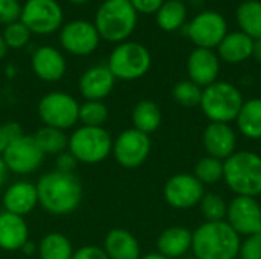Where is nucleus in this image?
Segmentation results:
<instances>
[{
  "label": "nucleus",
  "instance_id": "49530a36",
  "mask_svg": "<svg viewBox=\"0 0 261 259\" xmlns=\"http://www.w3.org/2000/svg\"><path fill=\"white\" fill-rule=\"evenodd\" d=\"M141 259H168V258H165V256H164V255H161V253H148V255L142 256Z\"/></svg>",
  "mask_w": 261,
  "mask_h": 259
},
{
  "label": "nucleus",
  "instance_id": "0eeeda50",
  "mask_svg": "<svg viewBox=\"0 0 261 259\" xmlns=\"http://www.w3.org/2000/svg\"><path fill=\"white\" fill-rule=\"evenodd\" d=\"M151 66L148 49L136 41H122L110 53L107 67L116 79L133 81L142 78Z\"/></svg>",
  "mask_w": 261,
  "mask_h": 259
},
{
  "label": "nucleus",
  "instance_id": "473e14b6",
  "mask_svg": "<svg viewBox=\"0 0 261 259\" xmlns=\"http://www.w3.org/2000/svg\"><path fill=\"white\" fill-rule=\"evenodd\" d=\"M200 205V212L206 221H223L228 214V205L219 194H205Z\"/></svg>",
  "mask_w": 261,
  "mask_h": 259
},
{
  "label": "nucleus",
  "instance_id": "5701e85b",
  "mask_svg": "<svg viewBox=\"0 0 261 259\" xmlns=\"http://www.w3.org/2000/svg\"><path fill=\"white\" fill-rule=\"evenodd\" d=\"M252 46L254 40L243 34L242 31L228 32L226 37L222 40V43L217 46L219 56L231 64L243 63L248 58L252 56Z\"/></svg>",
  "mask_w": 261,
  "mask_h": 259
},
{
  "label": "nucleus",
  "instance_id": "cd10ccee",
  "mask_svg": "<svg viewBox=\"0 0 261 259\" xmlns=\"http://www.w3.org/2000/svg\"><path fill=\"white\" fill-rule=\"evenodd\" d=\"M237 23L240 31L252 40L261 38V2L245 0L237 9Z\"/></svg>",
  "mask_w": 261,
  "mask_h": 259
},
{
  "label": "nucleus",
  "instance_id": "e433bc0d",
  "mask_svg": "<svg viewBox=\"0 0 261 259\" xmlns=\"http://www.w3.org/2000/svg\"><path fill=\"white\" fill-rule=\"evenodd\" d=\"M240 259H261V232L251 235L240 244Z\"/></svg>",
  "mask_w": 261,
  "mask_h": 259
},
{
  "label": "nucleus",
  "instance_id": "f704fd0d",
  "mask_svg": "<svg viewBox=\"0 0 261 259\" xmlns=\"http://www.w3.org/2000/svg\"><path fill=\"white\" fill-rule=\"evenodd\" d=\"M2 37H3V40H5V43H6V46H8V49H21V47H24V46L29 43L31 32H29V29L18 20V21L11 23V24H6Z\"/></svg>",
  "mask_w": 261,
  "mask_h": 259
},
{
  "label": "nucleus",
  "instance_id": "6ab92c4d",
  "mask_svg": "<svg viewBox=\"0 0 261 259\" xmlns=\"http://www.w3.org/2000/svg\"><path fill=\"white\" fill-rule=\"evenodd\" d=\"M31 67L40 79L55 82L66 73V60L58 49L52 46H41L32 53Z\"/></svg>",
  "mask_w": 261,
  "mask_h": 259
},
{
  "label": "nucleus",
  "instance_id": "2f4dec72",
  "mask_svg": "<svg viewBox=\"0 0 261 259\" xmlns=\"http://www.w3.org/2000/svg\"><path fill=\"white\" fill-rule=\"evenodd\" d=\"M194 177L200 183H206V185L217 183L220 179H223V160H219L211 156L200 159L196 163Z\"/></svg>",
  "mask_w": 261,
  "mask_h": 259
},
{
  "label": "nucleus",
  "instance_id": "393cba45",
  "mask_svg": "<svg viewBox=\"0 0 261 259\" xmlns=\"http://www.w3.org/2000/svg\"><path fill=\"white\" fill-rule=\"evenodd\" d=\"M132 121H133L135 130H138L144 134H150L159 128V125L162 122V113L156 102L144 99L135 105V108L132 111Z\"/></svg>",
  "mask_w": 261,
  "mask_h": 259
},
{
  "label": "nucleus",
  "instance_id": "20e7f679",
  "mask_svg": "<svg viewBox=\"0 0 261 259\" xmlns=\"http://www.w3.org/2000/svg\"><path fill=\"white\" fill-rule=\"evenodd\" d=\"M223 179L242 197L261 195V157L251 151L234 153L223 162Z\"/></svg>",
  "mask_w": 261,
  "mask_h": 259
},
{
  "label": "nucleus",
  "instance_id": "09e8293b",
  "mask_svg": "<svg viewBox=\"0 0 261 259\" xmlns=\"http://www.w3.org/2000/svg\"><path fill=\"white\" fill-rule=\"evenodd\" d=\"M182 2H184V0H182Z\"/></svg>",
  "mask_w": 261,
  "mask_h": 259
},
{
  "label": "nucleus",
  "instance_id": "7ed1b4c3",
  "mask_svg": "<svg viewBox=\"0 0 261 259\" xmlns=\"http://www.w3.org/2000/svg\"><path fill=\"white\" fill-rule=\"evenodd\" d=\"M93 24L106 41L122 43L136 29L138 12L128 0H106L98 8Z\"/></svg>",
  "mask_w": 261,
  "mask_h": 259
},
{
  "label": "nucleus",
  "instance_id": "dca6fc26",
  "mask_svg": "<svg viewBox=\"0 0 261 259\" xmlns=\"http://www.w3.org/2000/svg\"><path fill=\"white\" fill-rule=\"evenodd\" d=\"M188 75L193 82L199 87H208L217 81L220 72V60L219 55L213 49H202L196 47L187 63Z\"/></svg>",
  "mask_w": 261,
  "mask_h": 259
},
{
  "label": "nucleus",
  "instance_id": "4be33fe9",
  "mask_svg": "<svg viewBox=\"0 0 261 259\" xmlns=\"http://www.w3.org/2000/svg\"><path fill=\"white\" fill-rule=\"evenodd\" d=\"M102 249L109 259H141L138 240L125 229H112L104 238Z\"/></svg>",
  "mask_w": 261,
  "mask_h": 259
},
{
  "label": "nucleus",
  "instance_id": "72a5a7b5",
  "mask_svg": "<svg viewBox=\"0 0 261 259\" xmlns=\"http://www.w3.org/2000/svg\"><path fill=\"white\" fill-rule=\"evenodd\" d=\"M202 87H199L191 79L180 81L173 87V98L177 104L184 107H196L200 105L202 99Z\"/></svg>",
  "mask_w": 261,
  "mask_h": 259
},
{
  "label": "nucleus",
  "instance_id": "423d86ee",
  "mask_svg": "<svg viewBox=\"0 0 261 259\" xmlns=\"http://www.w3.org/2000/svg\"><path fill=\"white\" fill-rule=\"evenodd\" d=\"M113 140L104 127L81 125L69 136L67 151L78 163L95 165L106 160L112 153Z\"/></svg>",
  "mask_w": 261,
  "mask_h": 259
},
{
  "label": "nucleus",
  "instance_id": "f03ea898",
  "mask_svg": "<svg viewBox=\"0 0 261 259\" xmlns=\"http://www.w3.org/2000/svg\"><path fill=\"white\" fill-rule=\"evenodd\" d=\"M240 235L226 221H206L193 232L191 250L196 259H236Z\"/></svg>",
  "mask_w": 261,
  "mask_h": 259
},
{
  "label": "nucleus",
  "instance_id": "2eb2a0df",
  "mask_svg": "<svg viewBox=\"0 0 261 259\" xmlns=\"http://www.w3.org/2000/svg\"><path fill=\"white\" fill-rule=\"evenodd\" d=\"M226 218L239 235L251 237L261 232V205L252 197L237 195L228 206Z\"/></svg>",
  "mask_w": 261,
  "mask_h": 259
},
{
  "label": "nucleus",
  "instance_id": "de8ad7c7",
  "mask_svg": "<svg viewBox=\"0 0 261 259\" xmlns=\"http://www.w3.org/2000/svg\"><path fill=\"white\" fill-rule=\"evenodd\" d=\"M70 3H75V5H84V3H89L90 0H69Z\"/></svg>",
  "mask_w": 261,
  "mask_h": 259
},
{
  "label": "nucleus",
  "instance_id": "4468645a",
  "mask_svg": "<svg viewBox=\"0 0 261 259\" xmlns=\"http://www.w3.org/2000/svg\"><path fill=\"white\" fill-rule=\"evenodd\" d=\"M203 195V183L191 174H176L164 186V197L174 209H190L199 205Z\"/></svg>",
  "mask_w": 261,
  "mask_h": 259
},
{
  "label": "nucleus",
  "instance_id": "c756f323",
  "mask_svg": "<svg viewBox=\"0 0 261 259\" xmlns=\"http://www.w3.org/2000/svg\"><path fill=\"white\" fill-rule=\"evenodd\" d=\"M34 140L37 142L38 148L41 153L50 154V156H58L64 151H67L69 145V137L63 130L52 128V127H41L35 134H32Z\"/></svg>",
  "mask_w": 261,
  "mask_h": 259
},
{
  "label": "nucleus",
  "instance_id": "ddd939ff",
  "mask_svg": "<svg viewBox=\"0 0 261 259\" xmlns=\"http://www.w3.org/2000/svg\"><path fill=\"white\" fill-rule=\"evenodd\" d=\"M101 37L93 23L78 18L61 26L60 43L64 50L76 56L93 53L99 46Z\"/></svg>",
  "mask_w": 261,
  "mask_h": 259
},
{
  "label": "nucleus",
  "instance_id": "a19ab883",
  "mask_svg": "<svg viewBox=\"0 0 261 259\" xmlns=\"http://www.w3.org/2000/svg\"><path fill=\"white\" fill-rule=\"evenodd\" d=\"M72 259H109L102 247L98 246H84L73 252Z\"/></svg>",
  "mask_w": 261,
  "mask_h": 259
},
{
  "label": "nucleus",
  "instance_id": "c85d7f7f",
  "mask_svg": "<svg viewBox=\"0 0 261 259\" xmlns=\"http://www.w3.org/2000/svg\"><path fill=\"white\" fill-rule=\"evenodd\" d=\"M40 259H72L73 247L67 237L58 232H50L41 238L37 246Z\"/></svg>",
  "mask_w": 261,
  "mask_h": 259
},
{
  "label": "nucleus",
  "instance_id": "412c9836",
  "mask_svg": "<svg viewBox=\"0 0 261 259\" xmlns=\"http://www.w3.org/2000/svg\"><path fill=\"white\" fill-rule=\"evenodd\" d=\"M29 241V229L23 217L0 212V249L17 252Z\"/></svg>",
  "mask_w": 261,
  "mask_h": 259
},
{
  "label": "nucleus",
  "instance_id": "aec40b11",
  "mask_svg": "<svg viewBox=\"0 0 261 259\" xmlns=\"http://www.w3.org/2000/svg\"><path fill=\"white\" fill-rule=\"evenodd\" d=\"M2 203L6 212L24 217L31 214L38 205L37 186L24 180L17 182L5 191Z\"/></svg>",
  "mask_w": 261,
  "mask_h": 259
},
{
  "label": "nucleus",
  "instance_id": "a211bd4d",
  "mask_svg": "<svg viewBox=\"0 0 261 259\" xmlns=\"http://www.w3.org/2000/svg\"><path fill=\"white\" fill-rule=\"evenodd\" d=\"M203 147L208 156L219 160H226L236 153L237 137L228 124L211 122L203 131Z\"/></svg>",
  "mask_w": 261,
  "mask_h": 259
},
{
  "label": "nucleus",
  "instance_id": "f257e3e1",
  "mask_svg": "<svg viewBox=\"0 0 261 259\" xmlns=\"http://www.w3.org/2000/svg\"><path fill=\"white\" fill-rule=\"evenodd\" d=\"M37 186L38 205L52 215H69L83 200V185L75 174L57 169L40 177Z\"/></svg>",
  "mask_w": 261,
  "mask_h": 259
},
{
  "label": "nucleus",
  "instance_id": "39448f33",
  "mask_svg": "<svg viewBox=\"0 0 261 259\" xmlns=\"http://www.w3.org/2000/svg\"><path fill=\"white\" fill-rule=\"evenodd\" d=\"M243 102L242 93L234 84L216 81L203 89L200 107L211 122L228 124L237 119Z\"/></svg>",
  "mask_w": 261,
  "mask_h": 259
},
{
  "label": "nucleus",
  "instance_id": "7c9ffc66",
  "mask_svg": "<svg viewBox=\"0 0 261 259\" xmlns=\"http://www.w3.org/2000/svg\"><path fill=\"white\" fill-rule=\"evenodd\" d=\"M109 119V108L102 101H86L80 105L78 121L84 127H102Z\"/></svg>",
  "mask_w": 261,
  "mask_h": 259
},
{
  "label": "nucleus",
  "instance_id": "1a4fd4ad",
  "mask_svg": "<svg viewBox=\"0 0 261 259\" xmlns=\"http://www.w3.org/2000/svg\"><path fill=\"white\" fill-rule=\"evenodd\" d=\"M63 9L57 0H26L21 6L20 21L31 34L49 35L61 29Z\"/></svg>",
  "mask_w": 261,
  "mask_h": 259
},
{
  "label": "nucleus",
  "instance_id": "58836bf2",
  "mask_svg": "<svg viewBox=\"0 0 261 259\" xmlns=\"http://www.w3.org/2000/svg\"><path fill=\"white\" fill-rule=\"evenodd\" d=\"M78 165V160L69 153V151H64L61 154L57 156V160H55V169L60 171V172H67V174H73V169L76 168Z\"/></svg>",
  "mask_w": 261,
  "mask_h": 259
},
{
  "label": "nucleus",
  "instance_id": "8fccbe9b",
  "mask_svg": "<svg viewBox=\"0 0 261 259\" xmlns=\"http://www.w3.org/2000/svg\"><path fill=\"white\" fill-rule=\"evenodd\" d=\"M194 259H196V258H194Z\"/></svg>",
  "mask_w": 261,
  "mask_h": 259
},
{
  "label": "nucleus",
  "instance_id": "b1692460",
  "mask_svg": "<svg viewBox=\"0 0 261 259\" xmlns=\"http://www.w3.org/2000/svg\"><path fill=\"white\" fill-rule=\"evenodd\" d=\"M193 232L185 227H170L158 238V253L168 259L184 256L191 249Z\"/></svg>",
  "mask_w": 261,
  "mask_h": 259
},
{
  "label": "nucleus",
  "instance_id": "f3484780",
  "mask_svg": "<svg viewBox=\"0 0 261 259\" xmlns=\"http://www.w3.org/2000/svg\"><path fill=\"white\" fill-rule=\"evenodd\" d=\"M115 81L116 78L113 76L107 64L93 66L81 75L78 89L86 101H102L112 93Z\"/></svg>",
  "mask_w": 261,
  "mask_h": 259
},
{
  "label": "nucleus",
  "instance_id": "37998d69",
  "mask_svg": "<svg viewBox=\"0 0 261 259\" xmlns=\"http://www.w3.org/2000/svg\"><path fill=\"white\" fill-rule=\"evenodd\" d=\"M252 56L261 63V38L254 40V46H252Z\"/></svg>",
  "mask_w": 261,
  "mask_h": 259
},
{
  "label": "nucleus",
  "instance_id": "a18cd8bd",
  "mask_svg": "<svg viewBox=\"0 0 261 259\" xmlns=\"http://www.w3.org/2000/svg\"><path fill=\"white\" fill-rule=\"evenodd\" d=\"M6 52H8V46H6V43H5L3 37L0 35V60L6 55Z\"/></svg>",
  "mask_w": 261,
  "mask_h": 259
},
{
  "label": "nucleus",
  "instance_id": "9d476101",
  "mask_svg": "<svg viewBox=\"0 0 261 259\" xmlns=\"http://www.w3.org/2000/svg\"><path fill=\"white\" fill-rule=\"evenodd\" d=\"M150 150L151 140L148 134H144L135 128H128L113 140L112 154L121 166L133 169L141 166L148 159Z\"/></svg>",
  "mask_w": 261,
  "mask_h": 259
},
{
  "label": "nucleus",
  "instance_id": "79ce46f5",
  "mask_svg": "<svg viewBox=\"0 0 261 259\" xmlns=\"http://www.w3.org/2000/svg\"><path fill=\"white\" fill-rule=\"evenodd\" d=\"M8 172H9V169H8V166H6L3 157L0 156V188H2V186L5 185V182H6Z\"/></svg>",
  "mask_w": 261,
  "mask_h": 259
},
{
  "label": "nucleus",
  "instance_id": "a878e982",
  "mask_svg": "<svg viewBox=\"0 0 261 259\" xmlns=\"http://www.w3.org/2000/svg\"><path fill=\"white\" fill-rule=\"evenodd\" d=\"M239 130L248 139H261V98H254L243 102L237 116Z\"/></svg>",
  "mask_w": 261,
  "mask_h": 259
},
{
  "label": "nucleus",
  "instance_id": "ea45409f",
  "mask_svg": "<svg viewBox=\"0 0 261 259\" xmlns=\"http://www.w3.org/2000/svg\"><path fill=\"white\" fill-rule=\"evenodd\" d=\"M138 14H156L165 0H128Z\"/></svg>",
  "mask_w": 261,
  "mask_h": 259
},
{
  "label": "nucleus",
  "instance_id": "c9c22d12",
  "mask_svg": "<svg viewBox=\"0 0 261 259\" xmlns=\"http://www.w3.org/2000/svg\"><path fill=\"white\" fill-rule=\"evenodd\" d=\"M21 5L18 0H0V23L11 24L20 20Z\"/></svg>",
  "mask_w": 261,
  "mask_h": 259
},
{
  "label": "nucleus",
  "instance_id": "9b49d317",
  "mask_svg": "<svg viewBox=\"0 0 261 259\" xmlns=\"http://www.w3.org/2000/svg\"><path fill=\"white\" fill-rule=\"evenodd\" d=\"M228 34V24L222 14L216 11H202L187 26V35L202 49H214Z\"/></svg>",
  "mask_w": 261,
  "mask_h": 259
},
{
  "label": "nucleus",
  "instance_id": "4c0bfd02",
  "mask_svg": "<svg viewBox=\"0 0 261 259\" xmlns=\"http://www.w3.org/2000/svg\"><path fill=\"white\" fill-rule=\"evenodd\" d=\"M23 130L17 122H6L3 125H0V156L3 154V151L8 148V145L15 140L17 137L23 136Z\"/></svg>",
  "mask_w": 261,
  "mask_h": 259
},
{
  "label": "nucleus",
  "instance_id": "f8f14e48",
  "mask_svg": "<svg viewBox=\"0 0 261 259\" xmlns=\"http://www.w3.org/2000/svg\"><path fill=\"white\" fill-rule=\"evenodd\" d=\"M2 157L9 171L18 176H28L40 168L44 154L41 153L32 136L23 134L8 145Z\"/></svg>",
  "mask_w": 261,
  "mask_h": 259
},
{
  "label": "nucleus",
  "instance_id": "6e6552de",
  "mask_svg": "<svg viewBox=\"0 0 261 259\" xmlns=\"http://www.w3.org/2000/svg\"><path fill=\"white\" fill-rule=\"evenodd\" d=\"M80 104L64 92H50L38 102V116L46 127L69 130L78 122Z\"/></svg>",
  "mask_w": 261,
  "mask_h": 259
},
{
  "label": "nucleus",
  "instance_id": "c03bdc74",
  "mask_svg": "<svg viewBox=\"0 0 261 259\" xmlns=\"http://www.w3.org/2000/svg\"><path fill=\"white\" fill-rule=\"evenodd\" d=\"M20 252H23L24 255H28V256H31V255H34L35 252H37V246L34 244V243H31V241H28L23 247H21V250Z\"/></svg>",
  "mask_w": 261,
  "mask_h": 259
},
{
  "label": "nucleus",
  "instance_id": "bb28decb",
  "mask_svg": "<svg viewBox=\"0 0 261 259\" xmlns=\"http://www.w3.org/2000/svg\"><path fill=\"white\" fill-rule=\"evenodd\" d=\"M187 6L182 0H165L156 12V23L165 32L180 29L187 21Z\"/></svg>",
  "mask_w": 261,
  "mask_h": 259
}]
</instances>
